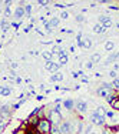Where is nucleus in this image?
Segmentation results:
<instances>
[{
  "instance_id": "423d86ee",
  "label": "nucleus",
  "mask_w": 119,
  "mask_h": 134,
  "mask_svg": "<svg viewBox=\"0 0 119 134\" xmlns=\"http://www.w3.org/2000/svg\"><path fill=\"white\" fill-rule=\"evenodd\" d=\"M44 69L49 70V71H53V73H57V70L60 69V64L56 62H46V64H44Z\"/></svg>"
},
{
  "instance_id": "6ab92c4d",
  "label": "nucleus",
  "mask_w": 119,
  "mask_h": 134,
  "mask_svg": "<svg viewBox=\"0 0 119 134\" xmlns=\"http://www.w3.org/2000/svg\"><path fill=\"white\" fill-rule=\"evenodd\" d=\"M9 27H10V24H9L6 20H2V21H0V29H2L3 31H7Z\"/></svg>"
},
{
  "instance_id": "393cba45",
  "label": "nucleus",
  "mask_w": 119,
  "mask_h": 134,
  "mask_svg": "<svg viewBox=\"0 0 119 134\" xmlns=\"http://www.w3.org/2000/svg\"><path fill=\"white\" fill-rule=\"evenodd\" d=\"M112 87H113V91L119 90V79H115V80L112 81Z\"/></svg>"
},
{
  "instance_id": "f03ea898",
  "label": "nucleus",
  "mask_w": 119,
  "mask_h": 134,
  "mask_svg": "<svg viewBox=\"0 0 119 134\" xmlns=\"http://www.w3.org/2000/svg\"><path fill=\"white\" fill-rule=\"evenodd\" d=\"M47 120H49L53 126H60V124H62L63 117H62V114H60V111H57V110H54V108H53V110L49 111V117H47Z\"/></svg>"
},
{
  "instance_id": "f704fd0d",
  "label": "nucleus",
  "mask_w": 119,
  "mask_h": 134,
  "mask_svg": "<svg viewBox=\"0 0 119 134\" xmlns=\"http://www.w3.org/2000/svg\"><path fill=\"white\" fill-rule=\"evenodd\" d=\"M105 117H109V119H113V111H106Z\"/></svg>"
},
{
  "instance_id": "9d476101",
  "label": "nucleus",
  "mask_w": 119,
  "mask_h": 134,
  "mask_svg": "<svg viewBox=\"0 0 119 134\" xmlns=\"http://www.w3.org/2000/svg\"><path fill=\"white\" fill-rule=\"evenodd\" d=\"M80 47H83V49H91V47H92V40L89 39V37H83Z\"/></svg>"
},
{
  "instance_id": "aec40b11",
  "label": "nucleus",
  "mask_w": 119,
  "mask_h": 134,
  "mask_svg": "<svg viewBox=\"0 0 119 134\" xmlns=\"http://www.w3.org/2000/svg\"><path fill=\"white\" fill-rule=\"evenodd\" d=\"M42 57H43V59L44 60H46V62H52V53H50V52H43V53H42Z\"/></svg>"
},
{
  "instance_id": "ddd939ff",
  "label": "nucleus",
  "mask_w": 119,
  "mask_h": 134,
  "mask_svg": "<svg viewBox=\"0 0 119 134\" xmlns=\"http://www.w3.org/2000/svg\"><path fill=\"white\" fill-rule=\"evenodd\" d=\"M111 107L113 108V110L119 111V96H118V94H116V97L113 98V101L111 103Z\"/></svg>"
},
{
  "instance_id": "37998d69",
  "label": "nucleus",
  "mask_w": 119,
  "mask_h": 134,
  "mask_svg": "<svg viewBox=\"0 0 119 134\" xmlns=\"http://www.w3.org/2000/svg\"><path fill=\"white\" fill-rule=\"evenodd\" d=\"M118 27H119V24H118Z\"/></svg>"
},
{
  "instance_id": "4c0bfd02",
  "label": "nucleus",
  "mask_w": 119,
  "mask_h": 134,
  "mask_svg": "<svg viewBox=\"0 0 119 134\" xmlns=\"http://www.w3.org/2000/svg\"><path fill=\"white\" fill-rule=\"evenodd\" d=\"M39 4H42V6H47V4H49V2H47V0H46V2H44V0H40Z\"/></svg>"
},
{
  "instance_id": "7c9ffc66",
  "label": "nucleus",
  "mask_w": 119,
  "mask_h": 134,
  "mask_svg": "<svg viewBox=\"0 0 119 134\" xmlns=\"http://www.w3.org/2000/svg\"><path fill=\"white\" fill-rule=\"evenodd\" d=\"M44 29H46V31H47V33H52V27H50L49 21H44Z\"/></svg>"
},
{
  "instance_id": "c85d7f7f",
  "label": "nucleus",
  "mask_w": 119,
  "mask_h": 134,
  "mask_svg": "<svg viewBox=\"0 0 119 134\" xmlns=\"http://www.w3.org/2000/svg\"><path fill=\"white\" fill-rule=\"evenodd\" d=\"M115 97H116V94H115V93H112L111 96H109V97H106V98H105V100H106V101H108V103H109V104H111V103H112V101H113V98H115Z\"/></svg>"
},
{
  "instance_id": "79ce46f5",
  "label": "nucleus",
  "mask_w": 119,
  "mask_h": 134,
  "mask_svg": "<svg viewBox=\"0 0 119 134\" xmlns=\"http://www.w3.org/2000/svg\"><path fill=\"white\" fill-rule=\"evenodd\" d=\"M0 13H2V7H0Z\"/></svg>"
},
{
  "instance_id": "e433bc0d",
  "label": "nucleus",
  "mask_w": 119,
  "mask_h": 134,
  "mask_svg": "<svg viewBox=\"0 0 119 134\" xmlns=\"http://www.w3.org/2000/svg\"><path fill=\"white\" fill-rule=\"evenodd\" d=\"M60 17H62V19H69V13H67V12H62Z\"/></svg>"
},
{
  "instance_id": "1a4fd4ad",
  "label": "nucleus",
  "mask_w": 119,
  "mask_h": 134,
  "mask_svg": "<svg viewBox=\"0 0 119 134\" xmlns=\"http://www.w3.org/2000/svg\"><path fill=\"white\" fill-rule=\"evenodd\" d=\"M12 94V88L9 86H0V96L2 97H9Z\"/></svg>"
},
{
  "instance_id": "9b49d317",
  "label": "nucleus",
  "mask_w": 119,
  "mask_h": 134,
  "mask_svg": "<svg viewBox=\"0 0 119 134\" xmlns=\"http://www.w3.org/2000/svg\"><path fill=\"white\" fill-rule=\"evenodd\" d=\"M63 106H65V108L66 110H73V108H75V101L73 100H65L63 101Z\"/></svg>"
},
{
  "instance_id": "7ed1b4c3",
  "label": "nucleus",
  "mask_w": 119,
  "mask_h": 134,
  "mask_svg": "<svg viewBox=\"0 0 119 134\" xmlns=\"http://www.w3.org/2000/svg\"><path fill=\"white\" fill-rule=\"evenodd\" d=\"M59 129H60V133L62 134H72V131H73L72 121H69V120L62 121V124L59 126Z\"/></svg>"
},
{
  "instance_id": "473e14b6",
  "label": "nucleus",
  "mask_w": 119,
  "mask_h": 134,
  "mask_svg": "<svg viewBox=\"0 0 119 134\" xmlns=\"http://www.w3.org/2000/svg\"><path fill=\"white\" fill-rule=\"evenodd\" d=\"M108 19H109V16H101V17H99V24H102L105 20H108Z\"/></svg>"
},
{
  "instance_id": "39448f33",
  "label": "nucleus",
  "mask_w": 119,
  "mask_h": 134,
  "mask_svg": "<svg viewBox=\"0 0 119 134\" xmlns=\"http://www.w3.org/2000/svg\"><path fill=\"white\" fill-rule=\"evenodd\" d=\"M75 108H76V111H78L79 114H85L86 111H88V104H86L83 100H78L75 103Z\"/></svg>"
},
{
  "instance_id": "5701e85b",
  "label": "nucleus",
  "mask_w": 119,
  "mask_h": 134,
  "mask_svg": "<svg viewBox=\"0 0 119 134\" xmlns=\"http://www.w3.org/2000/svg\"><path fill=\"white\" fill-rule=\"evenodd\" d=\"M111 26H112V20H111V17H109L108 20H105L103 23H102V27H103L105 30H106V29H109Z\"/></svg>"
},
{
  "instance_id": "2f4dec72",
  "label": "nucleus",
  "mask_w": 119,
  "mask_h": 134,
  "mask_svg": "<svg viewBox=\"0 0 119 134\" xmlns=\"http://www.w3.org/2000/svg\"><path fill=\"white\" fill-rule=\"evenodd\" d=\"M76 21H78V23H82V21H85V17H83V14H78V16H76Z\"/></svg>"
},
{
  "instance_id": "f3484780",
  "label": "nucleus",
  "mask_w": 119,
  "mask_h": 134,
  "mask_svg": "<svg viewBox=\"0 0 119 134\" xmlns=\"http://www.w3.org/2000/svg\"><path fill=\"white\" fill-rule=\"evenodd\" d=\"M0 113H2V114H10L12 110H10V107H9L7 104H4V106L0 107Z\"/></svg>"
},
{
  "instance_id": "6e6552de",
  "label": "nucleus",
  "mask_w": 119,
  "mask_h": 134,
  "mask_svg": "<svg viewBox=\"0 0 119 134\" xmlns=\"http://www.w3.org/2000/svg\"><path fill=\"white\" fill-rule=\"evenodd\" d=\"M24 16H26V13H24V7L23 6H19V7L16 9V12H14V17L17 19V20H23Z\"/></svg>"
},
{
  "instance_id": "b1692460",
  "label": "nucleus",
  "mask_w": 119,
  "mask_h": 134,
  "mask_svg": "<svg viewBox=\"0 0 119 134\" xmlns=\"http://www.w3.org/2000/svg\"><path fill=\"white\" fill-rule=\"evenodd\" d=\"M67 60H69V59H67V56H62V57H59V62H57V63H59L60 66H65L67 63Z\"/></svg>"
},
{
  "instance_id": "a211bd4d",
  "label": "nucleus",
  "mask_w": 119,
  "mask_h": 134,
  "mask_svg": "<svg viewBox=\"0 0 119 134\" xmlns=\"http://www.w3.org/2000/svg\"><path fill=\"white\" fill-rule=\"evenodd\" d=\"M49 24H50V27H57V26H59V19H57V17H52V19H50V20H49Z\"/></svg>"
},
{
  "instance_id": "bb28decb",
  "label": "nucleus",
  "mask_w": 119,
  "mask_h": 134,
  "mask_svg": "<svg viewBox=\"0 0 119 134\" xmlns=\"http://www.w3.org/2000/svg\"><path fill=\"white\" fill-rule=\"evenodd\" d=\"M82 39H83V37H82V34H80V33L76 34V44H78V46L82 44Z\"/></svg>"
},
{
  "instance_id": "ea45409f",
  "label": "nucleus",
  "mask_w": 119,
  "mask_h": 134,
  "mask_svg": "<svg viewBox=\"0 0 119 134\" xmlns=\"http://www.w3.org/2000/svg\"><path fill=\"white\" fill-rule=\"evenodd\" d=\"M73 77H79V73L78 71H73Z\"/></svg>"
},
{
  "instance_id": "a878e982",
  "label": "nucleus",
  "mask_w": 119,
  "mask_h": 134,
  "mask_svg": "<svg viewBox=\"0 0 119 134\" xmlns=\"http://www.w3.org/2000/svg\"><path fill=\"white\" fill-rule=\"evenodd\" d=\"M10 14H12L10 6H6V9H4V17H10Z\"/></svg>"
},
{
  "instance_id": "a19ab883",
  "label": "nucleus",
  "mask_w": 119,
  "mask_h": 134,
  "mask_svg": "<svg viewBox=\"0 0 119 134\" xmlns=\"http://www.w3.org/2000/svg\"><path fill=\"white\" fill-rule=\"evenodd\" d=\"M12 26H13L14 29H17L19 27V23H12Z\"/></svg>"
},
{
  "instance_id": "4468645a",
  "label": "nucleus",
  "mask_w": 119,
  "mask_h": 134,
  "mask_svg": "<svg viewBox=\"0 0 119 134\" xmlns=\"http://www.w3.org/2000/svg\"><path fill=\"white\" fill-rule=\"evenodd\" d=\"M93 31H95L96 34H102V33H105L106 30H105L103 27H102V24L98 23V24H95V27H93Z\"/></svg>"
},
{
  "instance_id": "cd10ccee",
  "label": "nucleus",
  "mask_w": 119,
  "mask_h": 134,
  "mask_svg": "<svg viewBox=\"0 0 119 134\" xmlns=\"http://www.w3.org/2000/svg\"><path fill=\"white\" fill-rule=\"evenodd\" d=\"M23 7H24V13H26V14H30V12H32V4H24Z\"/></svg>"
},
{
  "instance_id": "2eb2a0df",
  "label": "nucleus",
  "mask_w": 119,
  "mask_h": 134,
  "mask_svg": "<svg viewBox=\"0 0 119 134\" xmlns=\"http://www.w3.org/2000/svg\"><path fill=\"white\" fill-rule=\"evenodd\" d=\"M113 49H115V43H113V41H111V40H108L105 43V50H106V52H112Z\"/></svg>"
},
{
  "instance_id": "c9c22d12",
  "label": "nucleus",
  "mask_w": 119,
  "mask_h": 134,
  "mask_svg": "<svg viewBox=\"0 0 119 134\" xmlns=\"http://www.w3.org/2000/svg\"><path fill=\"white\" fill-rule=\"evenodd\" d=\"M54 7H59V9H65L66 6L63 4V3H54Z\"/></svg>"
},
{
  "instance_id": "c756f323",
  "label": "nucleus",
  "mask_w": 119,
  "mask_h": 134,
  "mask_svg": "<svg viewBox=\"0 0 119 134\" xmlns=\"http://www.w3.org/2000/svg\"><path fill=\"white\" fill-rule=\"evenodd\" d=\"M101 87H103V88H109V90H113V87H112V83H103V84H102Z\"/></svg>"
},
{
  "instance_id": "20e7f679",
  "label": "nucleus",
  "mask_w": 119,
  "mask_h": 134,
  "mask_svg": "<svg viewBox=\"0 0 119 134\" xmlns=\"http://www.w3.org/2000/svg\"><path fill=\"white\" fill-rule=\"evenodd\" d=\"M91 121L92 124H95V126H105V117L99 116L96 111H93L91 114Z\"/></svg>"
},
{
  "instance_id": "f8f14e48",
  "label": "nucleus",
  "mask_w": 119,
  "mask_h": 134,
  "mask_svg": "<svg viewBox=\"0 0 119 134\" xmlns=\"http://www.w3.org/2000/svg\"><path fill=\"white\" fill-rule=\"evenodd\" d=\"M50 80L52 81H62L63 80V74L60 71H57V73H54L52 77H50Z\"/></svg>"
},
{
  "instance_id": "0eeeda50",
  "label": "nucleus",
  "mask_w": 119,
  "mask_h": 134,
  "mask_svg": "<svg viewBox=\"0 0 119 134\" xmlns=\"http://www.w3.org/2000/svg\"><path fill=\"white\" fill-rule=\"evenodd\" d=\"M112 93H113V90H109V88H103V87H99L98 88V94H99V97H109Z\"/></svg>"
},
{
  "instance_id": "58836bf2",
  "label": "nucleus",
  "mask_w": 119,
  "mask_h": 134,
  "mask_svg": "<svg viewBox=\"0 0 119 134\" xmlns=\"http://www.w3.org/2000/svg\"><path fill=\"white\" fill-rule=\"evenodd\" d=\"M86 67H88V69H92V67H93V63H92V62H89L88 64H86Z\"/></svg>"
},
{
  "instance_id": "412c9836",
  "label": "nucleus",
  "mask_w": 119,
  "mask_h": 134,
  "mask_svg": "<svg viewBox=\"0 0 119 134\" xmlns=\"http://www.w3.org/2000/svg\"><path fill=\"white\" fill-rule=\"evenodd\" d=\"M91 62L95 64V63H99L101 62V54L99 53H95V54H92V59H91Z\"/></svg>"
},
{
  "instance_id": "f257e3e1",
  "label": "nucleus",
  "mask_w": 119,
  "mask_h": 134,
  "mask_svg": "<svg viewBox=\"0 0 119 134\" xmlns=\"http://www.w3.org/2000/svg\"><path fill=\"white\" fill-rule=\"evenodd\" d=\"M50 127H52V123H50L49 120L42 119V120H39V123H37L36 130L40 134H50Z\"/></svg>"
},
{
  "instance_id": "72a5a7b5",
  "label": "nucleus",
  "mask_w": 119,
  "mask_h": 134,
  "mask_svg": "<svg viewBox=\"0 0 119 134\" xmlns=\"http://www.w3.org/2000/svg\"><path fill=\"white\" fill-rule=\"evenodd\" d=\"M109 76H111V77L115 80V79H116V76H118V73L115 71V70H111V71H109Z\"/></svg>"
},
{
  "instance_id": "4be33fe9",
  "label": "nucleus",
  "mask_w": 119,
  "mask_h": 134,
  "mask_svg": "<svg viewBox=\"0 0 119 134\" xmlns=\"http://www.w3.org/2000/svg\"><path fill=\"white\" fill-rule=\"evenodd\" d=\"M50 134H62V133H60L59 126H53V124H52V127H50Z\"/></svg>"
},
{
  "instance_id": "dca6fc26",
  "label": "nucleus",
  "mask_w": 119,
  "mask_h": 134,
  "mask_svg": "<svg viewBox=\"0 0 119 134\" xmlns=\"http://www.w3.org/2000/svg\"><path fill=\"white\" fill-rule=\"evenodd\" d=\"M116 59H119V53H113V54H111V56L108 57V60H106V64H109V63L115 62Z\"/></svg>"
}]
</instances>
